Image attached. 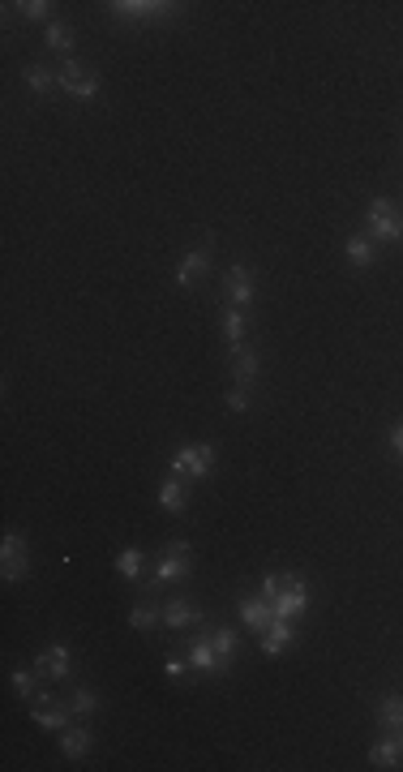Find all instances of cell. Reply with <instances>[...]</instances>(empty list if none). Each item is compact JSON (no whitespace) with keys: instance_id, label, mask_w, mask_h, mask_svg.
Masks as SVG:
<instances>
[{"instance_id":"6da1fadb","label":"cell","mask_w":403,"mask_h":772,"mask_svg":"<svg viewBox=\"0 0 403 772\" xmlns=\"http://www.w3.org/2000/svg\"><path fill=\"white\" fill-rule=\"evenodd\" d=\"M262 597L270 601L275 618H296V614H305V605H309V583L301 575H292V571L266 575L262 579Z\"/></svg>"},{"instance_id":"7a4b0ae2","label":"cell","mask_w":403,"mask_h":772,"mask_svg":"<svg viewBox=\"0 0 403 772\" xmlns=\"http://www.w3.org/2000/svg\"><path fill=\"white\" fill-rule=\"evenodd\" d=\"M211 468H214V446L211 442H185V446L172 455V472H176V477H189V481L211 477Z\"/></svg>"},{"instance_id":"3957f363","label":"cell","mask_w":403,"mask_h":772,"mask_svg":"<svg viewBox=\"0 0 403 772\" xmlns=\"http://www.w3.org/2000/svg\"><path fill=\"white\" fill-rule=\"evenodd\" d=\"M30 717L44 725V729H69L77 712H73V708L60 700V696H52V691H39V696L30 700Z\"/></svg>"},{"instance_id":"277c9868","label":"cell","mask_w":403,"mask_h":772,"mask_svg":"<svg viewBox=\"0 0 403 772\" xmlns=\"http://www.w3.org/2000/svg\"><path fill=\"white\" fill-rule=\"evenodd\" d=\"M369 228H374V237L386 245H395L403 237V215L395 211L391 197H374V202H369Z\"/></svg>"},{"instance_id":"5b68a950","label":"cell","mask_w":403,"mask_h":772,"mask_svg":"<svg viewBox=\"0 0 403 772\" xmlns=\"http://www.w3.org/2000/svg\"><path fill=\"white\" fill-rule=\"evenodd\" d=\"M189 541H172L159 554V567H155V583H176V579H189Z\"/></svg>"},{"instance_id":"8992f818","label":"cell","mask_w":403,"mask_h":772,"mask_svg":"<svg viewBox=\"0 0 403 772\" xmlns=\"http://www.w3.org/2000/svg\"><path fill=\"white\" fill-rule=\"evenodd\" d=\"M0 575L9 579V583H18V579L30 571V545H26V536H18V532H9L4 536V545H0Z\"/></svg>"},{"instance_id":"52a82bcc","label":"cell","mask_w":403,"mask_h":772,"mask_svg":"<svg viewBox=\"0 0 403 772\" xmlns=\"http://www.w3.org/2000/svg\"><path fill=\"white\" fill-rule=\"evenodd\" d=\"M60 86L69 91L73 99H95L99 95V73L82 60H65L60 65Z\"/></svg>"},{"instance_id":"ba28073f","label":"cell","mask_w":403,"mask_h":772,"mask_svg":"<svg viewBox=\"0 0 403 772\" xmlns=\"http://www.w3.org/2000/svg\"><path fill=\"white\" fill-rule=\"evenodd\" d=\"M223 296H228V305L245 310V305L254 301V275H249L245 266H228V275H223Z\"/></svg>"},{"instance_id":"9c48e42d","label":"cell","mask_w":403,"mask_h":772,"mask_svg":"<svg viewBox=\"0 0 403 772\" xmlns=\"http://www.w3.org/2000/svg\"><path fill=\"white\" fill-rule=\"evenodd\" d=\"M189 665L197 674H223V670H228V665L219 661V652H214L211 635H193L189 639Z\"/></svg>"},{"instance_id":"30bf717a","label":"cell","mask_w":403,"mask_h":772,"mask_svg":"<svg viewBox=\"0 0 403 772\" xmlns=\"http://www.w3.org/2000/svg\"><path fill=\"white\" fill-rule=\"evenodd\" d=\"M228 365H232V382H237V386H254V378H258V352H254L249 343L228 348Z\"/></svg>"},{"instance_id":"8fae6325","label":"cell","mask_w":403,"mask_h":772,"mask_svg":"<svg viewBox=\"0 0 403 772\" xmlns=\"http://www.w3.org/2000/svg\"><path fill=\"white\" fill-rule=\"evenodd\" d=\"M108 9H112V18H133L138 22V18H167L176 4H159V0H112Z\"/></svg>"},{"instance_id":"7c38bea8","label":"cell","mask_w":403,"mask_h":772,"mask_svg":"<svg viewBox=\"0 0 403 772\" xmlns=\"http://www.w3.org/2000/svg\"><path fill=\"white\" fill-rule=\"evenodd\" d=\"M35 670H39V678H52V682H56V678H69V648H65V644H52V648H44L39 652V661H35Z\"/></svg>"},{"instance_id":"4fadbf2b","label":"cell","mask_w":403,"mask_h":772,"mask_svg":"<svg viewBox=\"0 0 403 772\" xmlns=\"http://www.w3.org/2000/svg\"><path fill=\"white\" fill-rule=\"evenodd\" d=\"M292 635H296V627H292V618H275L270 627L262 631V652L266 656H279V652L292 644Z\"/></svg>"},{"instance_id":"5bb4252c","label":"cell","mask_w":403,"mask_h":772,"mask_svg":"<svg viewBox=\"0 0 403 772\" xmlns=\"http://www.w3.org/2000/svg\"><path fill=\"white\" fill-rule=\"evenodd\" d=\"M240 618H245V627H254L262 635V631L275 623V609H270L266 597H249V601H240Z\"/></svg>"},{"instance_id":"9a60e30c","label":"cell","mask_w":403,"mask_h":772,"mask_svg":"<svg viewBox=\"0 0 403 772\" xmlns=\"http://www.w3.org/2000/svg\"><path fill=\"white\" fill-rule=\"evenodd\" d=\"M403 755V743H399V729H391L382 743H374V751H369V764L374 768H395Z\"/></svg>"},{"instance_id":"2e32d148","label":"cell","mask_w":403,"mask_h":772,"mask_svg":"<svg viewBox=\"0 0 403 772\" xmlns=\"http://www.w3.org/2000/svg\"><path fill=\"white\" fill-rule=\"evenodd\" d=\"M206 258H211V249H189L181 270H176V288H193V279L206 275Z\"/></svg>"},{"instance_id":"e0dca14e","label":"cell","mask_w":403,"mask_h":772,"mask_svg":"<svg viewBox=\"0 0 403 772\" xmlns=\"http://www.w3.org/2000/svg\"><path fill=\"white\" fill-rule=\"evenodd\" d=\"M22 77L35 95H52V91L60 86V69H48V65H26Z\"/></svg>"},{"instance_id":"ac0fdd59","label":"cell","mask_w":403,"mask_h":772,"mask_svg":"<svg viewBox=\"0 0 403 772\" xmlns=\"http://www.w3.org/2000/svg\"><path fill=\"white\" fill-rule=\"evenodd\" d=\"M197 618H202V614H197V609H193L189 601H181V597H176V601H167V605H164V627H172V631H185V627H193Z\"/></svg>"},{"instance_id":"d6986e66","label":"cell","mask_w":403,"mask_h":772,"mask_svg":"<svg viewBox=\"0 0 403 772\" xmlns=\"http://www.w3.org/2000/svg\"><path fill=\"white\" fill-rule=\"evenodd\" d=\"M86 747H91V729H86V725H69V729H60V755L82 760Z\"/></svg>"},{"instance_id":"ffe728a7","label":"cell","mask_w":403,"mask_h":772,"mask_svg":"<svg viewBox=\"0 0 403 772\" xmlns=\"http://www.w3.org/2000/svg\"><path fill=\"white\" fill-rule=\"evenodd\" d=\"M159 507L172 511V515H185V507H189L185 485H181V481H164V485H159Z\"/></svg>"},{"instance_id":"44dd1931","label":"cell","mask_w":403,"mask_h":772,"mask_svg":"<svg viewBox=\"0 0 403 772\" xmlns=\"http://www.w3.org/2000/svg\"><path fill=\"white\" fill-rule=\"evenodd\" d=\"M164 623V609L155 601H142V605H133V614H129V627H138V631H155Z\"/></svg>"},{"instance_id":"7402d4cb","label":"cell","mask_w":403,"mask_h":772,"mask_svg":"<svg viewBox=\"0 0 403 772\" xmlns=\"http://www.w3.org/2000/svg\"><path fill=\"white\" fill-rule=\"evenodd\" d=\"M223 339H228V348L245 343V310H237V305L223 310Z\"/></svg>"},{"instance_id":"603a6c76","label":"cell","mask_w":403,"mask_h":772,"mask_svg":"<svg viewBox=\"0 0 403 772\" xmlns=\"http://www.w3.org/2000/svg\"><path fill=\"white\" fill-rule=\"evenodd\" d=\"M378 721L386 729H403V696H386L378 708Z\"/></svg>"},{"instance_id":"cb8c5ba5","label":"cell","mask_w":403,"mask_h":772,"mask_svg":"<svg viewBox=\"0 0 403 772\" xmlns=\"http://www.w3.org/2000/svg\"><path fill=\"white\" fill-rule=\"evenodd\" d=\"M211 644H214V652H219V661L232 665V656H237V635H232V627L211 631Z\"/></svg>"},{"instance_id":"d4e9b609","label":"cell","mask_w":403,"mask_h":772,"mask_svg":"<svg viewBox=\"0 0 403 772\" xmlns=\"http://www.w3.org/2000/svg\"><path fill=\"white\" fill-rule=\"evenodd\" d=\"M117 571L125 579H142V550H133V545H129V550H120V554H117Z\"/></svg>"},{"instance_id":"484cf974","label":"cell","mask_w":403,"mask_h":772,"mask_svg":"<svg viewBox=\"0 0 403 772\" xmlns=\"http://www.w3.org/2000/svg\"><path fill=\"white\" fill-rule=\"evenodd\" d=\"M348 262L352 266L374 262V241H369V237H352V241H348Z\"/></svg>"},{"instance_id":"4316f807","label":"cell","mask_w":403,"mask_h":772,"mask_svg":"<svg viewBox=\"0 0 403 772\" xmlns=\"http://www.w3.org/2000/svg\"><path fill=\"white\" fill-rule=\"evenodd\" d=\"M48 48L52 52H73V26L52 22L48 26Z\"/></svg>"},{"instance_id":"83f0119b","label":"cell","mask_w":403,"mask_h":772,"mask_svg":"<svg viewBox=\"0 0 403 772\" xmlns=\"http://www.w3.org/2000/svg\"><path fill=\"white\" fill-rule=\"evenodd\" d=\"M69 708L77 712V717H86V712H95V708H99V696L91 691V687H77V691H73V700H69Z\"/></svg>"},{"instance_id":"f1b7e54d","label":"cell","mask_w":403,"mask_h":772,"mask_svg":"<svg viewBox=\"0 0 403 772\" xmlns=\"http://www.w3.org/2000/svg\"><path fill=\"white\" fill-rule=\"evenodd\" d=\"M35 682H39V670H13V687H18L22 700H35V696H39Z\"/></svg>"},{"instance_id":"f546056e","label":"cell","mask_w":403,"mask_h":772,"mask_svg":"<svg viewBox=\"0 0 403 772\" xmlns=\"http://www.w3.org/2000/svg\"><path fill=\"white\" fill-rule=\"evenodd\" d=\"M18 9H22L26 13V22H44V18H48V0H26V4H18Z\"/></svg>"},{"instance_id":"4dcf8cb0","label":"cell","mask_w":403,"mask_h":772,"mask_svg":"<svg viewBox=\"0 0 403 772\" xmlns=\"http://www.w3.org/2000/svg\"><path fill=\"white\" fill-rule=\"evenodd\" d=\"M228 408H232V412L249 408V386H232V390H228Z\"/></svg>"},{"instance_id":"1f68e13d","label":"cell","mask_w":403,"mask_h":772,"mask_svg":"<svg viewBox=\"0 0 403 772\" xmlns=\"http://www.w3.org/2000/svg\"><path fill=\"white\" fill-rule=\"evenodd\" d=\"M185 665H189V661H181V656H164L167 678H181V674H185Z\"/></svg>"},{"instance_id":"d6a6232c","label":"cell","mask_w":403,"mask_h":772,"mask_svg":"<svg viewBox=\"0 0 403 772\" xmlns=\"http://www.w3.org/2000/svg\"><path fill=\"white\" fill-rule=\"evenodd\" d=\"M391 446H395V455L403 459V421L395 425V430H391Z\"/></svg>"},{"instance_id":"836d02e7","label":"cell","mask_w":403,"mask_h":772,"mask_svg":"<svg viewBox=\"0 0 403 772\" xmlns=\"http://www.w3.org/2000/svg\"><path fill=\"white\" fill-rule=\"evenodd\" d=\"M399 743H403V729H399Z\"/></svg>"}]
</instances>
